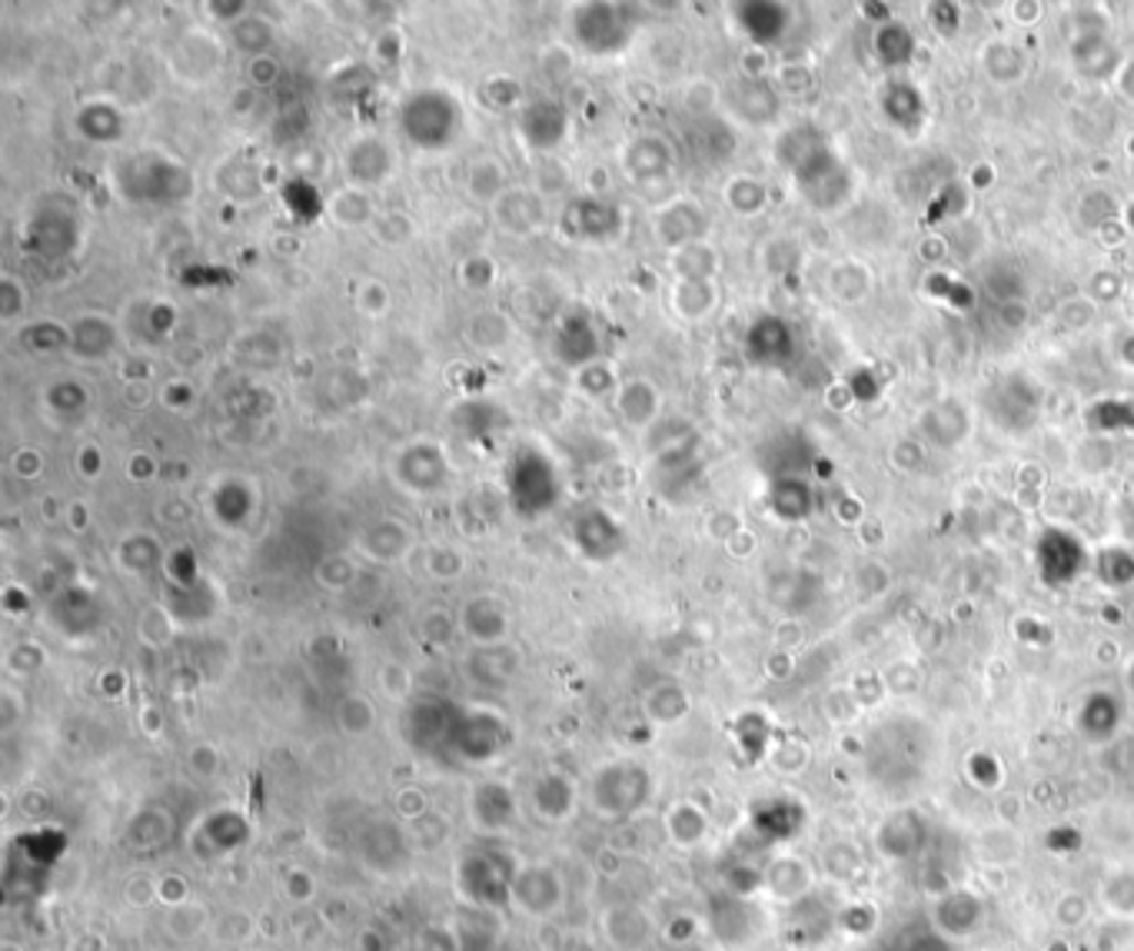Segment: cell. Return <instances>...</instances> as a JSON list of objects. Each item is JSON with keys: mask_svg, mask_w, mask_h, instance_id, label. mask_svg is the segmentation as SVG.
<instances>
[{"mask_svg": "<svg viewBox=\"0 0 1134 951\" xmlns=\"http://www.w3.org/2000/svg\"><path fill=\"white\" fill-rule=\"evenodd\" d=\"M214 512H217V519L224 522V526H240L247 516H250V509H253V499H250V489L247 486H240V483H227V486H220L217 493H214Z\"/></svg>", "mask_w": 1134, "mask_h": 951, "instance_id": "4316f807", "label": "cell"}, {"mask_svg": "<svg viewBox=\"0 0 1134 951\" xmlns=\"http://www.w3.org/2000/svg\"><path fill=\"white\" fill-rule=\"evenodd\" d=\"M397 476L413 493H433L446 483V460L436 446H413L397 460Z\"/></svg>", "mask_w": 1134, "mask_h": 951, "instance_id": "ffe728a7", "label": "cell"}, {"mask_svg": "<svg viewBox=\"0 0 1134 951\" xmlns=\"http://www.w3.org/2000/svg\"><path fill=\"white\" fill-rule=\"evenodd\" d=\"M456 709L460 705H450V702H440V699H420L410 705L407 718H403V735L407 742L423 752V755H440L450 748V732H453V722H456Z\"/></svg>", "mask_w": 1134, "mask_h": 951, "instance_id": "8fae6325", "label": "cell"}, {"mask_svg": "<svg viewBox=\"0 0 1134 951\" xmlns=\"http://www.w3.org/2000/svg\"><path fill=\"white\" fill-rule=\"evenodd\" d=\"M1058 921L1061 925H1068V928H1074L1078 921H1084V915H1088V901L1081 898V895H1065L1061 901H1058Z\"/></svg>", "mask_w": 1134, "mask_h": 951, "instance_id": "7dc6e473", "label": "cell"}, {"mask_svg": "<svg viewBox=\"0 0 1134 951\" xmlns=\"http://www.w3.org/2000/svg\"><path fill=\"white\" fill-rule=\"evenodd\" d=\"M127 898H130L137 908L156 905V878H147V875L130 878V882H127Z\"/></svg>", "mask_w": 1134, "mask_h": 951, "instance_id": "7bdbcfd3", "label": "cell"}, {"mask_svg": "<svg viewBox=\"0 0 1134 951\" xmlns=\"http://www.w3.org/2000/svg\"><path fill=\"white\" fill-rule=\"evenodd\" d=\"M512 748V732L506 718L493 709H456V722L450 732V755L466 766H493Z\"/></svg>", "mask_w": 1134, "mask_h": 951, "instance_id": "277c9868", "label": "cell"}, {"mask_svg": "<svg viewBox=\"0 0 1134 951\" xmlns=\"http://www.w3.org/2000/svg\"><path fill=\"white\" fill-rule=\"evenodd\" d=\"M413 829H417V835H420V845H426V849H436V845H443V839H446V822H443L440 815H426V819L417 822Z\"/></svg>", "mask_w": 1134, "mask_h": 951, "instance_id": "bcb514c9", "label": "cell"}, {"mask_svg": "<svg viewBox=\"0 0 1134 951\" xmlns=\"http://www.w3.org/2000/svg\"><path fill=\"white\" fill-rule=\"evenodd\" d=\"M77 127L90 140H117L120 137V114L114 107H87L77 117Z\"/></svg>", "mask_w": 1134, "mask_h": 951, "instance_id": "4dcf8cb0", "label": "cell"}, {"mask_svg": "<svg viewBox=\"0 0 1134 951\" xmlns=\"http://www.w3.org/2000/svg\"><path fill=\"white\" fill-rule=\"evenodd\" d=\"M506 629H509V616H506V606L493 596H476L466 603L463 609V633L479 642L483 649L489 646H503L506 639Z\"/></svg>", "mask_w": 1134, "mask_h": 951, "instance_id": "ac0fdd59", "label": "cell"}, {"mask_svg": "<svg viewBox=\"0 0 1134 951\" xmlns=\"http://www.w3.org/2000/svg\"><path fill=\"white\" fill-rule=\"evenodd\" d=\"M336 722L346 735H366L376 722V709L369 705V699L363 695H346L336 705Z\"/></svg>", "mask_w": 1134, "mask_h": 951, "instance_id": "f1b7e54d", "label": "cell"}, {"mask_svg": "<svg viewBox=\"0 0 1134 951\" xmlns=\"http://www.w3.org/2000/svg\"><path fill=\"white\" fill-rule=\"evenodd\" d=\"M499 220L512 234H529L532 227L542 224V207L536 197L526 194V190H509V194L499 197Z\"/></svg>", "mask_w": 1134, "mask_h": 951, "instance_id": "d4e9b609", "label": "cell"}, {"mask_svg": "<svg viewBox=\"0 0 1134 951\" xmlns=\"http://www.w3.org/2000/svg\"><path fill=\"white\" fill-rule=\"evenodd\" d=\"M67 845H71V839L61 825H34V829L14 835L8 842V855L24 858V868L31 872L34 885H41L47 878V872L61 862Z\"/></svg>", "mask_w": 1134, "mask_h": 951, "instance_id": "7c38bea8", "label": "cell"}, {"mask_svg": "<svg viewBox=\"0 0 1134 951\" xmlns=\"http://www.w3.org/2000/svg\"><path fill=\"white\" fill-rule=\"evenodd\" d=\"M120 565L130 569V573H150V569L163 565V552H160V545H156L150 536L140 532V536L123 539V545H120Z\"/></svg>", "mask_w": 1134, "mask_h": 951, "instance_id": "83f0119b", "label": "cell"}, {"mask_svg": "<svg viewBox=\"0 0 1134 951\" xmlns=\"http://www.w3.org/2000/svg\"><path fill=\"white\" fill-rule=\"evenodd\" d=\"M417 951H466L463 944V934L450 925H426L420 934H417Z\"/></svg>", "mask_w": 1134, "mask_h": 951, "instance_id": "d590c367", "label": "cell"}, {"mask_svg": "<svg viewBox=\"0 0 1134 951\" xmlns=\"http://www.w3.org/2000/svg\"><path fill=\"white\" fill-rule=\"evenodd\" d=\"M519 858L496 845L466 849L456 858L453 882L460 898L476 911H503L512 908V882L519 872Z\"/></svg>", "mask_w": 1134, "mask_h": 951, "instance_id": "6da1fadb", "label": "cell"}, {"mask_svg": "<svg viewBox=\"0 0 1134 951\" xmlns=\"http://www.w3.org/2000/svg\"><path fill=\"white\" fill-rule=\"evenodd\" d=\"M573 28H576V41L593 54L623 51L633 34V24L623 4H586L576 11Z\"/></svg>", "mask_w": 1134, "mask_h": 951, "instance_id": "30bf717a", "label": "cell"}, {"mask_svg": "<svg viewBox=\"0 0 1134 951\" xmlns=\"http://www.w3.org/2000/svg\"><path fill=\"white\" fill-rule=\"evenodd\" d=\"M699 934V921L692 918V915H672L669 921H666V928H662V938L672 944V948H682V944H689L692 938Z\"/></svg>", "mask_w": 1134, "mask_h": 951, "instance_id": "f35d334b", "label": "cell"}, {"mask_svg": "<svg viewBox=\"0 0 1134 951\" xmlns=\"http://www.w3.org/2000/svg\"><path fill=\"white\" fill-rule=\"evenodd\" d=\"M410 951H417V948H410Z\"/></svg>", "mask_w": 1134, "mask_h": 951, "instance_id": "f5cc1de1", "label": "cell"}, {"mask_svg": "<svg viewBox=\"0 0 1134 951\" xmlns=\"http://www.w3.org/2000/svg\"><path fill=\"white\" fill-rule=\"evenodd\" d=\"M649 799H652V776L639 763L619 758V763L596 769V776L590 779V806L600 819L629 822L649 806Z\"/></svg>", "mask_w": 1134, "mask_h": 951, "instance_id": "7a4b0ae2", "label": "cell"}, {"mask_svg": "<svg viewBox=\"0 0 1134 951\" xmlns=\"http://www.w3.org/2000/svg\"><path fill=\"white\" fill-rule=\"evenodd\" d=\"M186 763H191V772H194L197 779H210V776H217V769H220V755H217L214 745H197V748L191 752V758H186Z\"/></svg>", "mask_w": 1134, "mask_h": 951, "instance_id": "b9f144b4", "label": "cell"}, {"mask_svg": "<svg viewBox=\"0 0 1134 951\" xmlns=\"http://www.w3.org/2000/svg\"><path fill=\"white\" fill-rule=\"evenodd\" d=\"M176 835V822L163 806H147L137 815H130L123 829V845L137 855H153L163 852Z\"/></svg>", "mask_w": 1134, "mask_h": 951, "instance_id": "2e32d148", "label": "cell"}, {"mask_svg": "<svg viewBox=\"0 0 1134 951\" xmlns=\"http://www.w3.org/2000/svg\"><path fill=\"white\" fill-rule=\"evenodd\" d=\"M71 339H74V349H77V353L97 359V356H107V353H110V346H114V326L104 323V320H97V316H84V320L74 323V336H71Z\"/></svg>", "mask_w": 1134, "mask_h": 951, "instance_id": "484cf974", "label": "cell"}, {"mask_svg": "<svg viewBox=\"0 0 1134 951\" xmlns=\"http://www.w3.org/2000/svg\"><path fill=\"white\" fill-rule=\"evenodd\" d=\"M316 891H320V885H316V875H313V872H306V868H290V872L283 875V895H287V901H293L296 908L313 905V901H316Z\"/></svg>", "mask_w": 1134, "mask_h": 951, "instance_id": "e575fe53", "label": "cell"}, {"mask_svg": "<svg viewBox=\"0 0 1134 951\" xmlns=\"http://www.w3.org/2000/svg\"><path fill=\"white\" fill-rule=\"evenodd\" d=\"M166 928H170L176 938H191V934H197V931L207 928V911H204L201 905H194V901H186V905H180V908H170V911H166Z\"/></svg>", "mask_w": 1134, "mask_h": 951, "instance_id": "836d02e7", "label": "cell"}, {"mask_svg": "<svg viewBox=\"0 0 1134 951\" xmlns=\"http://www.w3.org/2000/svg\"><path fill=\"white\" fill-rule=\"evenodd\" d=\"M603 369L600 366H586V376H583V387H586V393L590 397H606V393H613V376H600Z\"/></svg>", "mask_w": 1134, "mask_h": 951, "instance_id": "c3c4849f", "label": "cell"}, {"mask_svg": "<svg viewBox=\"0 0 1134 951\" xmlns=\"http://www.w3.org/2000/svg\"><path fill=\"white\" fill-rule=\"evenodd\" d=\"M662 825H666V835L672 839V845H679V849H695L709 835V819L695 802H676L662 815Z\"/></svg>", "mask_w": 1134, "mask_h": 951, "instance_id": "44dd1931", "label": "cell"}, {"mask_svg": "<svg viewBox=\"0 0 1134 951\" xmlns=\"http://www.w3.org/2000/svg\"><path fill=\"white\" fill-rule=\"evenodd\" d=\"M410 549V532L400 522H376L372 529L363 532V552L380 559V562H393Z\"/></svg>", "mask_w": 1134, "mask_h": 951, "instance_id": "603a6c76", "label": "cell"}, {"mask_svg": "<svg viewBox=\"0 0 1134 951\" xmlns=\"http://www.w3.org/2000/svg\"><path fill=\"white\" fill-rule=\"evenodd\" d=\"M565 234L580 240H606L616 237L623 227V210L606 201H576L562 217Z\"/></svg>", "mask_w": 1134, "mask_h": 951, "instance_id": "e0dca14e", "label": "cell"}, {"mask_svg": "<svg viewBox=\"0 0 1134 951\" xmlns=\"http://www.w3.org/2000/svg\"><path fill=\"white\" fill-rule=\"evenodd\" d=\"M573 542L576 549L593 559V562H609L623 552L626 545V536H623V526L603 512V509H586L576 522H573Z\"/></svg>", "mask_w": 1134, "mask_h": 951, "instance_id": "5bb4252c", "label": "cell"}, {"mask_svg": "<svg viewBox=\"0 0 1134 951\" xmlns=\"http://www.w3.org/2000/svg\"><path fill=\"white\" fill-rule=\"evenodd\" d=\"M529 802L542 822H570L580 806L576 782L562 772H542L529 786Z\"/></svg>", "mask_w": 1134, "mask_h": 951, "instance_id": "9a60e30c", "label": "cell"}, {"mask_svg": "<svg viewBox=\"0 0 1134 951\" xmlns=\"http://www.w3.org/2000/svg\"><path fill=\"white\" fill-rule=\"evenodd\" d=\"M346 170L356 183H380L390 173V150L380 140H356L346 153Z\"/></svg>", "mask_w": 1134, "mask_h": 951, "instance_id": "7402d4cb", "label": "cell"}, {"mask_svg": "<svg viewBox=\"0 0 1134 951\" xmlns=\"http://www.w3.org/2000/svg\"><path fill=\"white\" fill-rule=\"evenodd\" d=\"M646 712L656 722H676L679 715H685V695L676 685H659L656 692H649L646 699Z\"/></svg>", "mask_w": 1134, "mask_h": 951, "instance_id": "1f68e13d", "label": "cell"}, {"mask_svg": "<svg viewBox=\"0 0 1134 951\" xmlns=\"http://www.w3.org/2000/svg\"><path fill=\"white\" fill-rule=\"evenodd\" d=\"M163 573L166 580L176 586V590H186L191 593L201 580V565H197V555L191 549H176L163 559Z\"/></svg>", "mask_w": 1134, "mask_h": 951, "instance_id": "f546056e", "label": "cell"}, {"mask_svg": "<svg viewBox=\"0 0 1134 951\" xmlns=\"http://www.w3.org/2000/svg\"><path fill=\"white\" fill-rule=\"evenodd\" d=\"M430 573L436 580H453L463 573V555L453 552V549H433L430 552Z\"/></svg>", "mask_w": 1134, "mask_h": 951, "instance_id": "ab89813d", "label": "cell"}, {"mask_svg": "<svg viewBox=\"0 0 1134 951\" xmlns=\"http://www.w3.org/2000/svg\"><path fill=\"white\" fill-rule=\"evenodd\" d=\"M0 951H24L21 944H14V941H4V944H0Z\"/></svg>", "mask_w": 1134, "mask_h": 951, "instance_id": "816d5d0a", "label": "cell"}, {"mask_svg": "<svg viewBox=\"0 0 1134 951\" xmlns=\"http://www.w3.org/2000/svg\"><path fill=\"white\" fill-rule=\"evenodd\" d=\"M423 633H426V639H433L436 646H443V642L453 636V623H450L443 613H433V616H426V623H423Z\"/></svg>", "mask_w": 1134, "mask_h": 951, "instance_id": "681fc988", "label": "cell"}, {"mask_svg": "<svg viewBox=\"0 0 1134 951\" xmlns=\"http://www.w3.org/2000/svg\"><path fill=\"white\" fill-rule=\"evenodd\" d=\"M316 580L330 590H343L349 580H353V565L346 559H326L320 569H316Z\"/></svg>", "mask_w": 1134, "mask_h": 951, "instance_id": "60d3db41", "label": "cell"}, {"mask_svg": "<svg viewBox=\"0 0 1134 951\" xmlns=\"http://www.w3.org/2000/svg\"><path fill=\"white\" fill-rule=\"evenodd\" d=\"M565 885L562 875L552 865L542 862H522L512 882V908L526 918H549L562 908Z\"/></svg>", "mask_w": 1134, "mask_h": 951, "instance_id": "9c48e42d", "label": "cell"}, {"mask_svg": "<svg viewBox=\"0 0 1134 951\" xmlns=\"http://www.w3.org/2000/svg\"><path fill=\"white\" fill-rule=\"evenodd\" d=\"M606 938L616 944V948H623V951H629V948H639L642 941H646V934H649V921H646V915L639 911V908H613L609 915H606Z\"/></svg>", "mask_w": 1134, "mask_h": 951, "instance_id": "cb8c5ba5", "label": "cell"}, {"mask_svg": "<svg viewBox=\"0 0 1134 951\" xmlns=\"http://www.w3.org/2000/svg\"><path fill=\"white\" fill-rule=\"evenodd\" d=\"M186 901H191V885H186L183 875L166 872V875L156 878V905H160V908L170 911V908H180V905H186Z\"/></svg>", "mask_w": 1134, "mask_h": 951, "instance_id": "74e56055", "label": "cell"}, {"mask_svg": "<svg viewBox=\"0 0 1134 951\" xmlns=\"http://www.w3.org/2000/svg\"><path fill=\"white\" fill-rule=\"evenodd\" d=\"M565 110L555 100H536L519 117V133L536 150H552L565 137Z\"/></svg>", "mask_w": 1134, "mask_h": 951, "instance_id": "d6986e66", "label": "cell"}, {"mask_svg": "<svg viewBox=\"0 0 1134 951\" xmlns=\"http://www.w3.org/2000/svg\"><path fill=\"white\" fill-rule=\"evenodd\" d=\"M555 496H559L555 466L539 450H522L512 460V473H509V499L516 512L536 519L555 506Z\"/></svg>", "mask_w": 1134, "mask_h": 951, "instance_id": "5b68a950", "label": "cell"}, {"mask_svg": "<svg viewBox=\"0 0 1134 951\" xmlns=\"http://www.w3.org/2000/svg\"><path fill=\"white\" fill-rule=\"evenodd\" d=\"M359 858L376 875H393L410 858V842L393 822H369L359 835Z\"/></svg>", "mask_w": 1134, "mask_h": 951, "instance_id": "4fadbf2b", "label": "cell"}, {"mask_svg": "<svg viewBox=\"0 0 1134 951\" xmlns=\"http://www.w3.org/2000/svg\"><path fill=\"white\" fill-rule=\"evenodd\" d=\"M400 123L410 143L423 150H443L460 137L463 110L446 90H417L400 107Z\"/></svg>", "mask_w": 1134, "mask_h": 951, "instance_id": "3957f363", "label": "cell"}, {"mask_svg": "<svg viewBox=\"0 0 1134 951\" xmlns=\"http://www.w3.org/2000/svg\"><path fill=\"white\" fill-rule=\"evenodd\" d=\"M253 842V822L240 809H214L207 812L191 835V849L197 862H224L237 852H244Z\"/></svg>", "mask_w": 1134, "mask_h": 951, "instance_id": "8992f818", "label": "cell"}, {"mask_svg": "<svg viewBox=\"0 0 1134 951\" xmlns=\"http://www.w3.org/2000/svg\"><path fill=\"white\" fill-rule=\"evenodd\" d=\"M393 812H397V819H400V822H407V825H417V822H423L426 815H433V809H430V796H426L420 786H403V789L393 796Z\"/></svg>", "mask_w": 1134, "mask_h": 951, "instance_id": "d6a6232c", "label": "cell"}, {"mask_svg": "<svg viewBox=\"0 0 1134 951\" xmlns=\"http://www.w3.org/2000/svg\"><path fill=\"white\" fill-rule=\"evenodd\" d=\"M127 197L150 204H176L191 194V170H183L163 156H137L120 176Z\"/></svg>", "mask_w": 1134, "mask_h": 951, "instance_id": "52a82bcc", "label": "cell"}, {"mask_svg": "<svg viewBox=\"0 0 1134 951\" xmlns=\"http://www.w3.org/2000/svg\"><path fill=\"white\" fill-rule=\"evenodd\" d=\"M356 944H359V951H390V938L384 928H363Z\"/></svg>", "mask_w": 1134, "mask_h": 951, "instance_id": "f907efd6", "label": "cell"}, {"mask_svg": "<svg viewBox=\"0 0 1134 951\" xmlns=\"http://www.w3.org/2000/svg\"><path fill=\"white\" fill-rule=\"evenodd\" d=\"M380 682H384V692L390 699H407V692H410V672L403 666H387Z\"/></svg>", "mask_w": 1134, "mask_h": 951, "instance_id": "f6af8a7d", "label": "cell"}, {"mask_svg": "<svg viewBox=\"0 0 1134 951\" xmlns=\"http://www.w3.org/2000/svg\"><path fill=\"white\" fill-rule=\"evenodd\" d=\"M11 669L14 672H34V669H41L44 666V649H37L34 642H28V646H18L14 652H11Z\"/></svg>", "mask_w": 1134, "mask_h": 951, "instance_id": "ee69618b", "label": "cell"}, {"mask_svg": "<svg viewBox=\"0 0 1134 951\" xmlns=\"http://www.w3.org/2000/svg\"><path fill=\"white\" fill-rule=\"evenodd\" d=\"M214 934L220 941H247L250 934H257V921L247 911H227L214 921Z\"/></svg>", "mask_w": 1134, "mask_h": 951, "instance_id": "8d00e7d4", "label": "cell"}, {"mask_svg": "<svg viewBox=\"0 0 1134 951\" xmlns=\"http://www.w3.org/2000/svg\"><path fill=\"white\" fill-rule=\"evenodd\" d=\"M466 815H469V825L479 839H499V835L512 832L522 819L512 786L496 782V779H483L473 786L469 802H466Z\"/></svg>", "mask_w": 1134, "mask_h": 951, "instance_id": "ba28073f", "label": "cell"}]
</instances>
